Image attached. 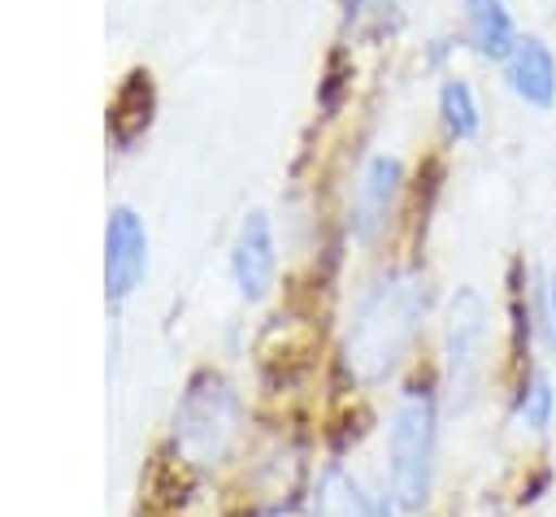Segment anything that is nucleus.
Here are the masks:
<instances>
[{"label":"nucleus","mask_w":556,"mask_h":517,"mask_svg":"<svg viewBox=\"0 0 556 517\" xmlns=\"http://www.w3.org/2000/svg\"><path fill=\"white\" fill-rule=\"evenodd\" d=\"M430 313V287L421 269H387L378 274L352 304L339 365L352 387H382L421 339Z\"/></svg>","instance_id":"f257e3e1"},{"label":"nucleus","mask_w":556,"mask_h":517,"mask_svg":"<svg viewBox=\"0 0 556 517\" xmlns=\"http://www.w3.org/2000/svg\"><path fill=\"white\" fill-rule=\"evenodd\" d=\"M439 439H443V391L434 382H408L387 417V465L382 487L400 517H421L439 491Z\"/></svg>","instance_id":"f03ea898"},{"label":"nucleus","mask_w":556,"mask_h":517,"mask_svg":"<svg viewBox=\"0 0 556 517\" xmlns=\"http://www.w3.org/2000/svg\"><path fill=\"white\" fill-rule=\"evenodd\" d=\"M243 426H248V413H243L239 387L217 369H195L174 404L169 447L178 465L195 474H213L226 461H235L243 443Z\"/></svg>","instance_id":"7ed1b4c3"},{"label":"nucleus","mask_w":556,"mask_h":517,"mask_svg":"<svg viewBox=\"0 0 556 517\" xmlns=\"http://www.w3.org/2000/svg\"><path fill=\"white\" fill-rule=\"evenodd\" d=\"M491 369V304L478 287H456L443 308V408L465 417L482 400Z\"/></svg>","instance_id":"20e7f679"},{"label":"nucleus","mask_w":556,"mask_h":517,"mask_svg":"<svg viewBox=\"0 0 556 517\" xmlns=\"http://www.w3.org/2000/svg\"><path fill=\"white\" fill-rule=\"evenodd\" d=\"M304 517H400V508L382 482L374 487L356 469L330 461L317 469V478L304 495Z\"/></svg>","instance_id":"39448f33"},{"label":"nucleus","mask_w":556,"mask_h":517,"mask_svg":"<svg viewBox=\"0 0 556 517\" xmlns=\"http://www.w3.org/2000/svg\"><path fill=\"white\" fill-rule=\"evenodd\" d=\"M148 274V230L130 204H117L104 222V295L122 304Z\"/></svg>","instance_id":"423d86ee"},{"label":"nucleus","mask_w":556,"mask_h":517,"mask_svg":"<svg viewBox=\"0 0 556 517\" xmlns=\"http://www.w3.org/2000/svg\"><path fill=\"white\" fill-rule=\"evenodd\" d=\"M230 278H235V291L248 300V304H261L269 291H274V278H278V243H274V226L261 209H252L239 230H235V243H230Z\"/></svg>","instance_id":"0eeeda50"},{"label":"nucleus","mask_w":556,"mask_h":517,"mask_svg":"<svg viewBox=\"0 0 556 517\" xmlns=\"http://www.w3.org/2000/svg\"><path fill=\"white\" fill-rule=\"evenodd\" d=\"M400 187H404V165L400 156H369L361 178H356V191H352V213H348V230L361 239V243H374L391 213H395V200H400Z\"/></svg>","instance_id":"6e6552de"},{"label":"nucleus","mask_w":556,"mask_h":517,"mask_svg":"<svg viewBox=\"0 0 556 517\" xmlns=\"http://www.w3.org/2000/svg\"><path fill=\"white\" fill-rule=\"evenodd\" d=\"M504 83L521 104H530L539 113L552 109L556 104V56H552V48L539 35H521L517 48L504 61Z\"/></svg>","instance_id":"1a4fd4ad"},{"label":"nucleus","mask_w":556,"mask_h":517,"mask_svg":"<svg viewBox=\"0 0 556 517\" xmlns=\"http://www.w3.org/2000/svg\"><path fill=\"white\" fill-rule=\"evenodd\" d=\"M152 113H156V87H152V74L148 70H130L122 78V87L113 91L109 100V139L117 148H130L148 126H152Z\"/></svg>","instance_id":"9d476101"},{"label":"nucleus","mask_w":556,"mask_h":517,"mask_svg":"<svg viewBox=\"0 0 556 517\" xmlns=\"http://www.w3.org/2000/svg\"><path fill=\"white\" fill-rule=\"evenodd\" d=\"M465 4V35L482 61H508L521 30L508 13V0H460Z\"/></svg>","instance_id":"9b49d317"},{"label":"nucleus","mask_w":556,"mask_h":517,"mask_svg":"<svg viewBox=\"0 0 556 517\" xmlns=\"http://www.w3.org/2000/svg\"><path fill=\"white\" fill-rule=\"evenodd\" d=\"M513 426L526 434H547L556 421V382L543 365H530L526 374L513 378V400H508Z\"/></svg>","instance_id":"f8f14e48"},{"label":"nucleus","mask_w":556,"mask_h":517,"mask_svg":"<svg viewBox=\"0 0 556 517\" xmlns=\"http://www.w3.org/2000/svg\"><path fill=\"white\" fill-rule=\"evenodd\" d=\"M439 122H443V130H447V139H456V143H469V139H478V130H482V109H478V96H473V87L465 83V78H443V87H439Z\"/></svg>","instance_id":"ddd939ff"},{"label":"nucleus","mask_w":556,"mask_h":517,"mask_svg":"<svg viewBox=\"0 0 556 517\" xmlns=\"http://www.w3.org/2000/svg\"><path fill=\"white\" fill-rule=\"evenodd\" d=\"M400 22V0H348V30L361 39H378Z\"/></svg>","instance_id":"4468645a"},{"label":"nucleus","mask_w":556,"mask_h":517,"mask_svg":"<svg viewBox=\"0 0 556 517\" xmlns=\"http://www.w3.org/2000/svg\"><path fill=\"white\" fill-rule=\"evenodd\" d=\"M534 313H539V339L556 348V265L534 287Z\"/></svg>","instance_id":"2eb2a0df"}]
</instances>
